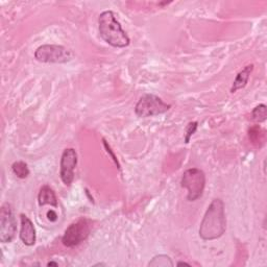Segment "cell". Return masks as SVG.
<instances>
[{
	"mask_svg": "<svg viewBox=\"0 0 267 267\" xmlns=\"http://www.w3.org/2000/svg\"><path fill=\"white\" fill-rule=\"evenodd\" d=\"M227 218L225 204L219 198H215L208 207L199 227V236L204 240H215L225 234Z\"/></svg>",
	"mask_w": 267,
	"mask_h": 267,
	"instance_id": "6da1fadb",
	"label": "cell"
},
{
	"mask_svg": "<svg viewBox=\"0 0 267 267\" xmlns=\"http://www.w3.org/2000/svg\"><path fill=\"white\" fill-rule=\"evenodd\" d=\"M98 29L100 37L109 45L116 48H124L129 45L130 40L112 11H105L99 15Z\"/></svg>",
	"mask_w": 267,
	"mask_h": 267,
	"instance_id": "7a4b0ae2",
	"label": "cell"
},
{
	"mask_svg": "<svg viewBox=\"0 0 267 267\" xmlns=\"http://www.w3.org/2000/svg\"><path fill=\"white\" fill-rule=\"evenodd\" d=\"M181 186L188 190L187 199L189 202H195L203 196L206 187V175L203 170L191 168L183 173Z\"/></svg>",
	"mask_w": 267,
	"mask_h": 267,
	"instance_id": "3957f363",
	"label": "cell"
},
{
	"mask_svg": "<svg viewBox=\"0 0 267 267\" xmlns=\"http://www.w3.org/2000/svg\"><path fill=\"white\" fill-rule=\"evenodd\" d=\"M73 52L61 45H42L35 51V59L41 63L65 64L73 59Z\"/></svg>",
	"mask_w": 267,
	"mask_h": 267,
	"instance_id": "277c9868",
	"label": "cell"
},
{
	"mask_svg": "<svg viewBox=\"0 0 267 267\" xmlns=\"http://www.w3.org/2000/svg\"><path fill=\"white\" fill-rule=\"evenodd\" d=\"M170 108L171 105L164 102L160 97L153 94H145L136 104L135 113L138 117L146 118L164 114Z\"/></svg>",
	"mask_w": 267,
	"mask_h": 267,
	"instance_id": "5b68a950",
	"label": "cell"
},
{
	"mask_svg": "<svg viewBox=\"0 0 267 267\" xmlns=\"http://www.w3.org/2000/svg\"><path fill=\"white\" fill-rule=\"evenodd\" d=\"M92 229V222L87 218H82L74 224H71L62 238V242L67 248H73L78 246L81 242L86 240L90 235Z\"/></svg>",
	"mask_w": 267,
	"mask_h": 267,
	"instance_id": "8992f818",
	"label": "cell"
},
{
	"mask_svg": "<svg viewBox=\"0 0 267 267\" xmlns=\"http://www.w3.org/2000/svg\"><path fill=\"white\" fill-rule=\"evenodd\" d=\"M17 233V220L10 204H4L0 210V241L10 243Z\"/></svg>",
	"mask_w": 267,
	"mask_h": 267,
	"instance_id": "52a82bcc",
	"label": "cell"
},
{
	"mask_svg": "<svg viewBox=\"0 0 267 267\" xmlns=\"http://www.w3.org/2000/svg\"><path fill=\"white\" fill-rule=\"evenodd\" d=\"M77 164V153L73 148L64 150L61 158L60 176L66 186H70L74 180V169Z\"/></svg>",
	"mask_w": 267,
	"mask_h": 267,
	"instance_id": "ba28073f",
	"label": "cell"
},
{
	"mask_svg": "<svg viewBox=\"0 0 267 267\" xmlns=\"http://www.w3.org/2000/svg\"><path fill=\"white\" fill-rule=\"evenodd\" d=\"M21 219V230L20 239L25 246L32 247L36 243V229L32 220L24 214L20 215Z\"/></svg>",
	"mask_w": 267,
	"mask_h": 267,
	"instance_id": "9c48e42d",
	"label": "cell"
},
{
	"mask_svg": "<svg viewBox=\"0 0 267 267\" xmlns=\"http://www.w3.org/2000/svg\"><path fill=\"white\" fill-rule=\"evenodd\" d=\"M253 70H254V65H248L247 67H244V68L237 74L231 88V93H236L238 90L246 88Z\"/></svg>",
	"mask_w": 267,
	"mask_h": 267,
	"instance_id": "30bf717a",
	"label": "cell"
},
{
	"mask_svg": "<svg viewBox=\"0 0 267 267\" xmlns=\"http://www.w3.org/2000/svg\"><path fill=\"white\" fill-rule=\"evenodd\" d=\"M38 202L40 206L50 205L52 207H58V198L55 191L47 185H44L38 195Z\"/></svg>",
	"mask_w": 267,
	"mask_h": 267,
	"instance_id": "8fae6325",
	"label": "cell"
},
{
	"mask_svg": "<svg viewBox=\"0 0 267 267\" xmlns=\"http://www.w3.org/2000/svg\"><path fill=\"white\" fill-rule=\"evenodd\" d=\"M249 136L252 142L256 145L261 147L265 143V130L262 129L259 125L253 126L250 131H249Z\"/></svg>",
	"mask_w": 267,
	"mask_h": 267,
	"instance_id": "7c38bea8",
	"label": "cell"
},
{
	"mask_svg": "<svg viewBox=\"0 0 267 267\" xmlns=\"http://www.w3.org/2000/svg\"><path fill=\"white\" fill-rule=\"evenodd\" d=\"M148 266L152 267H172L173 262L171 258L167 255H158L154 256L151 261L148 263Z\"/></svg>",
	"mask_w": 267,
	"mask_h": 267,
	"instance_id": "4fadbf2b",
	"label": "cell"
},
{
	"mask_svg": "<svg viewBox=\"0 0 267 267\" xmlns=\"http://www.w3.org/2000/svg\"><path fill=\"white\" fill-rule=\"evenodd\" d=\"M12 170L19 179H26L30 175V169L26 163L23 161H17L12 165Z\"/></svg>",
	"mask_w": 267,
	"mask_h": 267,
	"instance_id": "5bb4252c",
	"label": "cell"
},
{
	"mask_svg": "<svg viewBox=\"0 0 267 267\" xmlns=\"http://www.w3.org/2000/svg\"><path fill=\"white\" fill-rule=\"evenodd\" d=\"M267 117V108L265 104H259L252 112V119L256 122H263Z\"/></svg>",
	"mask_w": 267,
	"mask_h": 267,
	"instance_id": "9a60e30c",
	"label": "cell"
},
{
	"mask_svg": "<svg viewBox=\"0 0 267 267\" xmlns=\"http://www.w3.org/2000/svg\"><path fill=\"white\" fill-rule=\"evenodd\" d=\"M197 126H198V123H197V122H190V123L188 124L187 129H186L185 143H189L190 138L194 135V132H195L196 129H197Z\"/></svg>",
	"mask_w": 267,
	"mask_h": 267,
	"instance_id": "2e32d148",
	"label": "cell"
},
{
	"mask_svg": "<svg viewBox=\"0 0 267 267\" xmlns=\"http://www.w3.org/2000/svg\"><path fill=\"white\" fill-rule=\"evenodd\" d=\"M103 144H104V146H105V148H106V151H108V153H110L111 154V157H112L113 158V160H114V162L118 165V167L120 168V165H119V163H118V161H117V159H116V157H115V154L113 153V151H112V149H111L110 148V146L106 144V142L103 140Z\"/></svg>",
	"mask_w": 267,
	"mask_h": 267,
	"instance_id": "e0dca14e",
	"label": "cell"
},
{
	"mask_svg": "<svg viewBox=\"0 0 267 267\" xmlns=\"http://www.w3.org/2000/svg\"><path fill=\"white\" fill-rule=\"evenodd\" d=\"M47 216H48V219L49 220H51V221H56L57 219H58V215H57V213L55 212V211H49L48 213H47Z\"/></svg>",
	"mask_w": 267,
	"mask_h": 267,
	"instance_id": "ac0fdd59",
	"label": "cell"
},
{
	"mask_svg": "<svg viewBox=\"0 0 267 267\" xmlns=\"http://www.w3.org/2000/svg\"><path fill=\"white\" fill-rule=\"evenodd\" d=\"M183 265L190 266V264H189V263H186V262H179V263H177V266H183Z\"/></svg>",
	"mask_w": 267,
	"mask_h": 267,
	"instance_id": "d6986e66",
	"label": "cell"
},
{
	"mask_svg": "<svg viewBox=\"0 0 267 267\" xmlns=\"http://www.w3.org/2000/svg\"><path fill=\"white\" fill-rule=\"evenodd\" d=\"M47 266H59V264L57 262H49L47 264Z\"/></svg>",
	"mask_w": 267,
	"mask_h": 267,
	"instance_id": "ffe728a7",
	"label": "cell"
}]
</instances>
